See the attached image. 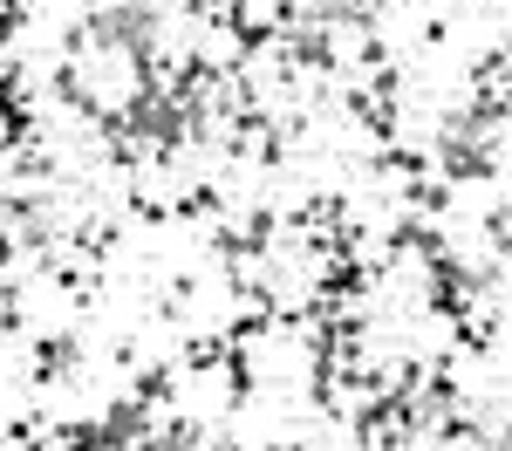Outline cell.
<instances>
[{
    "instance_id": "obj_1",
    "label": "cell",
    "mask_w": 512,
    "mask_h": 451,
    "mask_svg": "<svg viewBox=\"0 0 512 451\" xmlns=\"http://www.w3.org/2000/svg\"><path fill=\"white\" fill-rule=\"evenodd\" d=\"M62 82H69V96L82 110L103 123H130L151 103V62L123 28H82L69 41V76Z\"/></svg>"
},
{
    "instance_id": "obj_2",
    "label": "cell",
    "mask_w": 512,
    "mask_h": 451,
    "mask_svg": "<svg viewBox=\"0 0 512 451\" xmlns=\"http://www.w3.org/2000/svg\"><path fill=\"white\" fill-rule=\"evenodd\" d=\"M158 390L171 397L178 424H226L233 404L246 397V376H239L233 349H192L171 376H158Z\"/></svg>"
},
{
    "instance_id": "obj_3",
    "label": "cell",
    "mask_w": 512,
    "mask_h": 451,
    "mask_svg": "<svg viewBox=\"0 0 512 451\" xmlns=\"http://www.w3.org/2000/svg\"><path fill=\"white\" fill-rule=\"evenodd\" d=\"M82 315H89V294L76 281H62V274H35V281H21L7 294V322L21 328L28 342H41L48 356L76 342Z\"/></svg>"
},
{
    "instance_id": "obj_4",
    "label": "cell",
    "mask_w": 512,
    "mask_h": 451,
    "mask_svg": "<svg viewBox=\"0 0 512 451\" xmlns=\"http://www.w3.org/2000/svg\"><path fill=\"white\" fill-rule=\"evenodd\" d=\"M315 62L328 69H362V62H376V28H369V14H355V7H335L328 21H321L315 48H308Z\"/></svg>"
},
{
    "instance_id": "obj_5",
    "label": "cell",
    "mask_w": 512,
    "mask_h": 451,
    "mask_svg": "<svg viewBox=\"0 0 512 451\" xmlns=\"http://www.w3.org/2000/svg\"><path fill=\"white\" fill-rule=\"evenodd\" d=\"M246 48H253V35H246L239 21H198L192 69H198V76H239V62H246Z\"/></svg>"
},
{
    "instance_id": "obj_6",
    "label": "cell",
    "mask_w": 512,
    "mask_h": 451,
    "mask_svg": "<svg viewBox=\"0 0 512 451\" xmlns=\"http://www.w3.org/2000/svg\"><path fill=\"white\" fill-rule=\"evenodd\" d=\"M233 21L246 35H274L280 21H287V0H233Z\"/></svg>"
},
{
    "instance_id": "obj_7",
    "label": "cell",
    "mask_w": 512,
    "mask_h": 451,
    "mask_svg": "<svg viewBox=\"0 0 512 451\" xmlns=\"http://www.w3.org/2000/svg\"><path fill=\"white\" fill-rule=\"evenodd\" d=\"M21 137V103H14V89L0 82V144H14Z\"/></svg>"
}]
</instances>
